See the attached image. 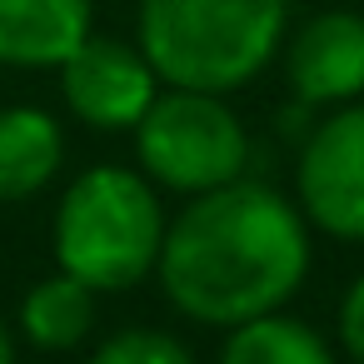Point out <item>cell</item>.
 <instances>
[{"label": "cell", "instance_id": "1", "mask_svg": "<svg viewBox=\"0 0 364 364\" xmlns=\"http://www.w3.org/2000/svg\"><path fill=\"white\" fill-rule=\"evenodd\" d=\"M155 279L165 299L210 329L284 309L309 279V220L264 180H230L190 195L165 225Z\"/></svg>", "mask_w": 364, "mask_h": 364}, {"label": "cell", "instance_id": "5", "mask_svg": "<svg viewBox=\"0 0 364 364\" xmlns=\"http://www.w3.org/2000/svg\"><path fill=\"white\" fill-rule=\"evenodd\" d=\"M294 200L309 230L364 245V100L334 105V115L304 135L294 160Z\"/></svg>", "mask_w": 364, "mask_h": 364}, {"label": "cell", "instance_id": "14", "mask_svg": "<svg viewBox=\"0 0 364 364\" xmlns=\"http://www.w3.org/2000/svg\"><path fill=\"white\" fill-rule=\"evenodd\" d=\"M0 364H16V339H11L6 319H0Z\"/></svg>", "mask_w": 364, "mask_h": 364}, {"label": "cell", "instance_id": "2", "mask_svg": "<svg viewBox=\"0 0 364 364\" xmlns=\"http://www.w3.org/2000/svg\"><path fill=\"white\" fill-rule=\"evenodd\" d=\"M289 0H140L135 46L165 85L245 90L284 46Z\"/></svg>", "mask_w": 364, "mask_h": 364}, {"label": "cell", "instance_id": "11", "mask_svg": "<svg viewBox=\"0 0 364 364\" xmlns=\"http://www.w3.org/2000/svg\"><path fill=\"white\" fill-rule=\"evenodd\" d=\"M220 364H339V359L309 319L274 309L235 324L220 344Z\"/></svg>", "mask_w": 364, "mask_h": 364}, {"label": "cell", "instance_id": "6", "mask_svg": "<svg viewBox=\"0 0 364 364\" xmlns=\"http://www.w3.org/2000/svg\"><path fill=\"white\" fill-rule=\"evenodd\" d=\"M160 90H165V80L140 46H125V41L95 36V31L60 65V95H65L70 115L105 135L135 130Z\"/></svg>", "mask_w": 364, "mask_h": 364}, {"label": "cell", "instance_id": "9", "mask_svg": "<svg viewBox=\"0 0 364 364\" xmlns=\"http://www.w3.org/2000/svg\"><path fill=\"white\" fill-rule=\"evenodd\" d=\"M65 165V130L41 105L0 110V205L41 195Z\"/></svg>", "mask_w": 364, "mask_h": 364}, {"label": "cell", "instance_id": "12", "mask_svg": "<svg viewBox=\"0 0 364 364\" xmlns=\"http://www.w3.org/2000/svg\"><path fill=\"white\" fill-rule=\"evenodd\" d=\"M90 364H200V359L190 354L185 339L150 329V324H135V329H120L105 344H95Z\"/></svg>", "mask_w": 364, "mask_h": 364}, {"label": "cell", "instance_id": "7", "mask_svg": "<svg viewBox=\"0 0 364 364\" xmlns=\"http://www.w3.org/2000/svg\"><path fill=\"white\" fill-rule=\"evenodd\" d=\"M284 75L304 110L349 105L364 95V16L319 11L284 46Z\"/></svg>", "mask_w": 364, "mask_h": 364}, {"label": "cell", "instance_id": "3", "mask_svg": "<svg viewBox=\"0 0 364 364\" xmlns=\"http://www.w3.org/2000/svg\"><path fill=\"white\" fill-rule=\"evenodd\" d=\"M165 225L160 185L145 170L95 165L65 185L50 220V250L55 264L95 294H120L155 274Z\"/></svg>", "mask_w": 364, "mask_h": 364}, {"label": "cell", "instance_id": "8", "mask_svg": "<svg viewBox=\"0 0 364 364\" xmlns=\"http://www.w3.org/2000/svg\"><path fill=\"white\" fill-rule=\"evenodd\" d=\"M95 0H0V65L60 70L90 36Z\"/></svg>", "mask_w": 364, "mask_h": 364}, {"label": "cell", "instance_id": "10", "mask_svg": "<svg viewBox=\"0 0 364 364\" xmlns=\"http://www.w3.org/2000/svg\"><path fill=\"white\" fill-rule=\"evenodd\" d=\"M26 344L46 349V354H70L90 339L95 329V289L80 284L75 274L55 269L46 279H36L21 294V314H16Z\"/></svg>", "mask_w": 364, "mask_h": 364}, {"label": "cell", "instance_id": "4", "mask_svg": "<svg viewBox=\"0 0 364 364\" xmlns=\"http://www.w3.org/2000/svg\"><path fill=\"white\" fill-rule=\"evenodd\" d=\"M140 170L170 195H205L245 175L250 135L225 95L165 85L145 120L130 130Z\"/></svg>", "mask_w": 364, "mask_h": 364}, {"label": "cell", "instance_id": "13", "mask_svg": "<svg viewBox=\"0 0 364 364\" xmlns=\"http://www.w3.org/2000/svg\"><path fill=\"white\" fill-rule=\"evenodd\" d=\"M334 329H339V344L354 364H364V274L344 289L339 299V314H334Z\"/></svg>", "mask_w": 364, "mask_h": 364}]
</instances>
